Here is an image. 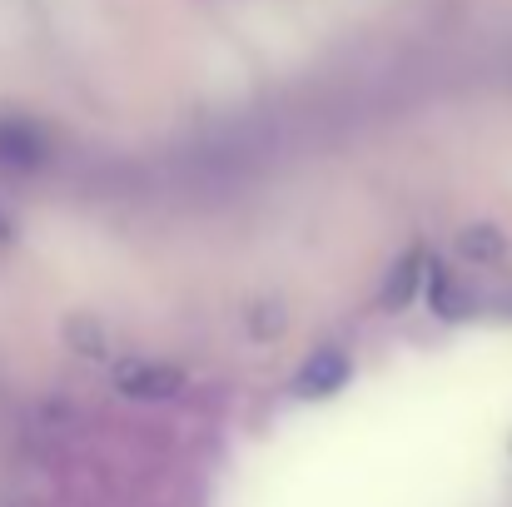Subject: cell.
<instances>
[{
  "label": "cell",
  "mask_w": 512,
  "mask_h": 507,
  "mask_svg": "<svg viewBox=\"0 0 512 507\" xmlns=\"http://www.w3.org/2000/svg\"><path fill=\"white\" fill-rule=\"evenodd\" d=\"M428 294H433V309H438L443 319H463V314H473V294H468V289H463L448 269H433Z\"/></svg>",
  "instance_id": "5b68a950"
},
{
  "label": "cell",
  "mask_w": 512,
  "mask_h": 507,
  "mask_svg": "<svg viewBox=\"0 0 512 507\" xmlns=\"http://www.w3.org/2000/svg\"><path fill=\"white\" fill-rule=\"evenodd\" d=\"M458 249H463L468 259L488 264V259H498V254H503V234H498V229H483V224H473V229H463Z\"/></svg>",
  "instance_id": "8992f818"
},
{
  "label": "cell",
  "mask_w": 512,
  "mask_h": 507,
  "mask_svg": "<svg viewBox=\"0 0 512 507\" xmlns=\"http://www.w3.org/2000/svg\"><path fill=\"white\" fill-rule=\"evenodd\" d=\"M50 135L25 115H0V169H45Z\"/></svg>",
  "instance_id": "6da1fadb"
},
{
  "label": "cell",
  "mask_w": 512,
  "mask_h": 507,
  "mask_svg": "<svg viewBox=\"0 0 512 507\" xmlns=\"http://www.w3.org/2000/svg\"><path fill=\"white\" fill-rule=\"evenodd\" d=\"M423 274H428V259H423V249H413V254H403L393 269H388V284L378 289V309H403L413 294H418V284H423Z\"/></svg>",
  "instance_id": "277c9868"
},
{
  "label": "cell",
  "mask_w": 512,
  "mask_h": 507,
  "mask_svg": "<svg viewBox=\"0 0 512 507\" xmlns=\"http://www.w3.org/2000/svg\"><path fill=\"white\" fill-rule=\"evenodd\" d=\"M343 378H348V353H343V348H319V353L299 368L294 393H299V398H324V393L339 388Z\"/></svg>",
  "instance_id": "3957f363"
},
{
  "label": "cell",
  "mask_w": 512,
  "mask_h": 507,
  "mask_svg": "<svg viewBox=\"0 0 512 507\" xmlns=\"http://www.w3.org/2000/svg\"><path fill=\"white\" fill-rule=\"evenodd\" d=\"M115 383L130 393V398H170L184 388V373L170 368V363H155V358H130L120 373H115Z\"/></svg>",
  "instance_id": "7a4b0ae2"
}]
</instances>
